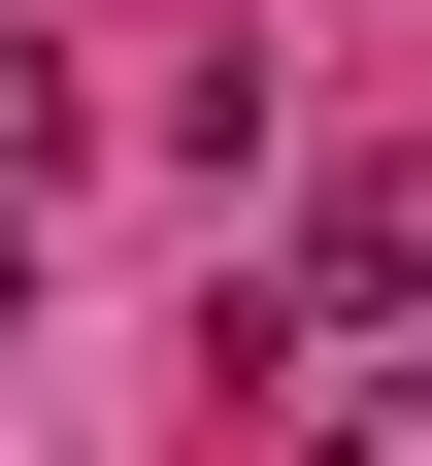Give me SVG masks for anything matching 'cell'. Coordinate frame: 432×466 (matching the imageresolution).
Wrapping results in <instances>:
<instances>
[{
    "label": "cell",
    "mask_w": 432,
    "mask_h": 466,
    "mask_svg": "<svg viewBox=\"0 0 432 466\" xmlns=\"http://www.w3.org/2000/svg\"><path fill=\"white\" fill-rule=\"evenodd\" d=\"M299 300H333V333H399V300H432V167H366V200H333V267H299Z\"/></svg>",
    "instance_id": "6da1fadb"
},
{
    "label": "cell",
    "mask_w": 432,
    "mask_h": 466,
    "mask_svg": "<svg viewBox=\"0 0 432 466\" xmlns=\"http://www.w3.org/2000/svg\"><path fill=\"white\" fill-rule=\"evenodd\" d=\"M333 466H432V400H333Z\"/></svg>",
    "instance_id": "7a4b0ae2"
}]
</instances>
